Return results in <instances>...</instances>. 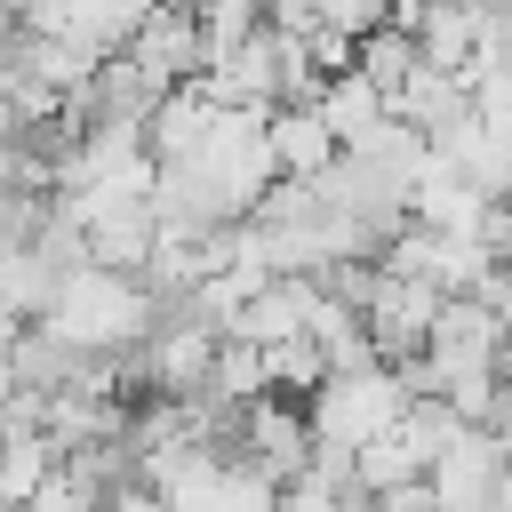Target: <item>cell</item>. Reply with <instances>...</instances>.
<instances>
[{"mask_svg":"<svg viewBox=\"0 0 512 512\" xmlns=\"http://www.w3.org/2000/svg\"><path fill=\"white\" fill-rule=\"evenodd\" d=\"M312 16H320L328 32L368 40V32H384V24H392V0H312Z\"/></svg>","mask_w":512,"mask_h":512,"instance_id":"16","label":"cell"},{"mask_svg":"<svg viewBox=\"0 0 512 512\" xmlns=\"http://www.w3.org/2000/svg\"><path fill=\"white\" fill-rule=\"evenodd\" d=\"M480 8H496V16H504V24H512V0H480Z\"/></svg>","mask_w":512,"mask_h":512,"instance_id":"22","label":"cell"},{"mask_svg":"<svg viewBox=\"0 0 512 512\" xmlns=\"http://www.w3.org/2000/svg\"><path fill=\"white\" fill-rule=\"evenodd\" d=\"M416 64H424V40H416V32H400V24H384V32H368V40H360V72H368L384 96H400Z\"/></svg>","mask_w":512,"mask_h":512,"instance_id":"13","label":"cell"},{"mask_svg":"<svg viewBox=\"0 0 512 512\" xmlns=\"http://www.w3.org/2000/svg\"><path fill=\"white\" fill-rule=\"evenodd\" d=\"M344 504H352L344 488H328L320 472H296V480H280V504L272 512H344Z\"/></svg>","mask_w":512,"mask_h":512,"instance_id":"17","label":"cell"},{"mask_svg":"<svg viewBox=\"0 0 512 512\" xmlns=\"http://www.w3.org/2000/svg\"><path fill=\"white\" fill-rule=\"evenodd\" d=\"M216 120H224V104L200 88V80H184V88H168L160 104H152V152L160 160H200V144L216 136Z\"/></svg>","mask_w":512,"mask_h":512,"instance_id":"8","label":"cell"},{"mask_svg":"<svg viewBox=\"0 0 512 512\" xmlns=\"http://www.w3.org/2000/svg\"><path fill=\"white\" fill-rule=\"evenodd\" d=\"M336 152L344 144L320 120V104H272V160H280V176H320Z\"/></svg>","mask_w":512,"mask_h":512,"instance_id":"10","label":"cell"},{"mask_svg":"<svg viewBox=\"0 0 512 512\" xmlns=\"http://www.w3.org/2000/svg\"><path fill=\"white\" fill-rule=\"evenodd\" d=\"M216 352H224V336H216L208 320L176 312V320H160V328L144 336L136 368H144V384H152V392H176V400H184V392H200V384H208Z\"/></svg>","mask_w":512,"mask_h":512,"instance_id":"5","label":"cell"},{"mask_svg":"<svg viewBox=\"0 0 512 512\" xmlns=\"http://www.w3.org/2000/svg\"><path fill=\"white\" fill-rule=\"evenodd\" d=\"M504 472H512L504 432H496V424H464V432L440 448L432 488H440V504H448V512H488V504H496V488H504Z\"/></svg>","mask_w":512,"mask_h":512,"instance_id":"4","label":"cell"},{"mask_svg":"<svg viewBox=\"0 0 512 512\" xmlns=\"http://www.w3.org/2000/svg\"><path fill=\"white\" fill-rule=\"evenodd\" d=\"M160 312H168V296L144 272H120V264L88 256V264H72L56 280V296H48V312L32 328H48L72 360H128V352H144Z\"/></svg>","mask_w":512,"mask_h":512,"instance_id":"1","label":"cell"},{"mask_svg":"<svg viewBox=\"0 0 512 512\" xmlns=\"http://www.w3.org/2000/svg\"><path fill=\"white\" fill-rule=\"evenodd\" d=\"M120 8H128V16H136V24H144V16H152V8H160V0H120Z\"/></svg>","mask_w":512,"mask_h":512,"instance_id":"21","label":"cell"},{"mask_svg":"<svg viewBox=\"0 0 512 512\" xmlns=\"http://www.w3.org/2000/svg\"><path fill=\"white\" fill-rule=\"evenodd\" d=\"M264 368H272V392H320V376H328V352H320V336H280V344H264Z\"/></svg>","mask_w":512,"mask_h":512,"instance_id":"14","label":"cell"},{"mask_svg":"<svg viewBox=\"0 0 512 512\" xmlns=\"http://www.w3.org/2000/svg\"><path fill=\"white\" fill-rule=\"evenodd\" d=\"M408 400L416 392H408L400 360H360V368H328L320 392L304 400V416H312L320 448H368L376 432H392L408 416Z\"/></svg>","mask_w":512,"mask_h":512,"instance_id":"2","label":"cell"},{"mask_svg":"<svg viewBox=\"0 0 512 512\" xmlns=\"http://www.w3.org/2000/svg\"><path fill=\"white\" fill-rule=\"evenodd\" d=\"M232 448H248L272 480H296V472H312V448H320V440H312V416H304V408H288L280 392H264V400L240 408V440H232Z\"/></svg>","mask_w":512,"mask_h":512,"instance_id":"6","label":"cell"},{"mask_svg":"<svg viewBox=\"0 0 512 512\" xmlns=\"http://www.w3.org/2000/svg\"><path fill=\"white\" fill-rule=\"evenodd\" d=\"M16 336H24V320H16V312H0V392L16 384V376H8V360H16Z\"/></svg>","mask_w":512,"mask_h":512,"instance_id":"20","label":"cell"},{"mask_svg":"<svg viewBox=\"0 0 512 512\" xmlns=\"http://www.w3.org/2000/svg\"><path fill=\"white\" fill-rule=\"evenodd\" d=\"M440 304H448V288H432L424 272H392V264H376V288H368L360 312H368V336H376L384 360H416V352L432 344Z\"/></svg>","mask_w":512,"mask_h":512,"instance_id":"3","label":"cell"},{"mask_svg":"<svg viewBox=\"0 0 512 512\" xmlns=\"http://www.w3.org/2000/svg\"><path fill=\"white\" fill-rule=\"evenodd\" d=\"M320 120H328V128H336V144L352 152V144H368V136L392 120V96H384V88L352 64V72H336V80L320 88Z\"/></svg>","mask_w":512,"mask_h":512,"instance_id":"9","label":"cell"},{"mask_svg":"<svg viewBox=\"0 0 512 512\" xmlns=\"http://www.w3.org/2000/svg\"><path fill=\"white\" fill-rule=\"evenodd\" d=\"M208 392H216V400H232V408L264 400V392H272L264 344H248V336H224V352H216V368H208Z\"/></svg>","mask_w":512,"mask_h":512,"instance_id":"12","label":"cell"},{"mask_svg":"<svg viewBox=\"0 0 512 512\" xmlns=\"http://www.w3.org/2000/svg\"><path fill=\"white\" fill-rule=\"evenodd\" d=\"M104 504H112V488H104V480H88L80 464H56L24 512H104Z\"/></svg>","mask_w":512,"mask_h":512,"instance_id":"15","label":"cell"},{"mask_svg":"<svg viewBox=\"0 0 512 512\" xmlns=\"http://www.w3.org/2000/svg\"><path fill=\"white\" fill-rule=\"evenodd\" d=\"M128 56L152 72V88H184V80H200V16H192V0H160V8L136 24Z\"/></svg>","mask_w":512,"mask_h":512,"instance_id":"7","label":"cell"},{"mask_svg":"<svg viewBox=\"0 0 512 512\" xmlns=\"http://www.w3.org/2000/svg\"><path fill=\"white\" fill-rule=\"evenodd\" d=\"M368 512H448V504H440V488H432V480H400V488H376V496H368Z\"/></svg>","mask_w":512,"mask_h":512,"instance_id":"18","label":"cell"},{"mask_svg":"<svg viewBox=\"0 0 512 512\" xmlns=\"http://www.w3.org/2000/svg\"><path fill=\"white\" fill-rule=\"evenodd\" d=\"M16 128H24V120H16V56L0 48V144H8Z\"/></svg>","mask_w":512,"mask_h":512,"instance_id":"19","label":"cell"},{"mask_svg":"<svg viewBox=\"0 0 512 512\" xmlns=\"http://www.w3.org/2000/svg\"><path fill=\"white\" fill-rule=\"evenodd\" d=\"M192 16H200V72L224 64V56H240V48L272 24L264 0H192Z\"/></svg>","mask_w":512,"mask_h":512,"instance_id":"11","label":"cell"}]
</instances>
